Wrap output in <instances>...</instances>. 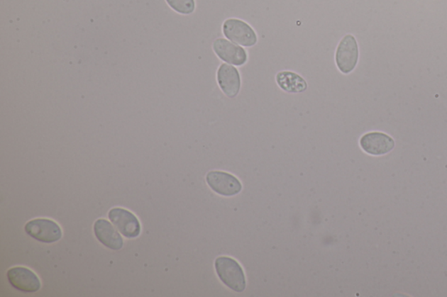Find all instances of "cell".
Wrapping results in <instances>:
<instances>
[{
	"mask_svg": "<svg viewBox=\"0 0 447 297\" xmlns=\"http://www.w3.org/2000/svg\"><path fill=\"white\" fill-rule=\"evenodd\" d=\"M215 269L219 279L232 291L241 293L246 287L243 269L233 258L221 257L216 259Z\"/></svg>",
	"mask_w": 447,
	"mask_h": 297,
	"instance_id": "cell-1",
	"label": "cell"
},
{
	"mask_svg": "<svg viewBox=\"0 0 447 297\" xmlns=\"http://www.w3.org/2000/svg\"><path fill=\"white\" fill-rule=\"evenodd\" d=\"M222 31L227 40L244 47H252L257 44V34L248 23L238 18H228L223 23Z\"/></svg>",
	"mask_w": 447,
	"mask_h": 297,
	"instance_id": "cell-2",
	"label": "cell"
},
{
	"mask_svg": "<svg viewBox=\"0 0 447 297\" xmlns=\"http://www.w3.org/2000/svg\"><path fill=\"white\" fill-rule=\"evenodd\" d=\"M359 50L357 40L351 34H347L340 41L336 52V64L343 74H351L357 67Z\"/></svg>",
	"mask_w": 447,
	"mask_h": 297,
	"instance_id": "cell-3",
	"label": "cell"
},
{
	"mask_svg": "<svg viewBox=\"0 0 447 297\" xmlns=\"http://www.w3.org/2000/svg\"><path fill=\"white\" fill-rule=\"evenodd\" d=\"M25 230L31 237L44 243L58 242L62 236V230L58 224L49 219L30 220L26 223Z\"/></svg>",
	"mask_w": 447,
	"mask_h": 297,
	"instance_id": "cell-4",
	"label": "cell"
},
{
	"mask_svg": "<svg viewBox=\"0 0 447 297\" xmlns=\"http://www.w3.org/2000/svg\"><path fill=\"white\" fill-rule=\"evenodd\" d=\"M206 182L219 196L231 197L241 192L242 184L238 179L222 171H211L206 175Z\"/></svg>",
	"mask_w": 447,
	"mask_h": 297,
	"instance_id": "cell-5",
	"label": "cell"
},
{
	"mask_svg": "<svg viewBox=\"0 0 447 297\" xmlns=\"http://www.w3.org/2000/svg\"><path fill=\"white\" fill-rule=\"evenodd\" d=\"M213 48L216 55L227 64L242 67L248 62V53L240 45L219 38L214 42Z\"/></svg>",
	"mask_w": 447,
	"mask_h": 297,
	"instance_id": "cell-6",
	"label": "cell"
},
{
	"mask_svg": "<svg viewBox=\"0 0 447 297\" xmlns=\"http://www.w3.org/2000/svg\"><path fill=\"white\" fill-rule=\"evenodd\" d=\"M109 218L121 234L127 238H136L141 232L139 220L131 212L122 208H112Z\"/></svg>",
	"mask_w": 447,
	"mask_h": 297,
	"instance_id": "cell-7",
	"label": "cell"
},
{
	"mask_svg": "<svg viewBox=\"0 0 447 297\" xmlns=\"http://www.w3.org/2000/svg\"><path fill=\"white\" fill-rule=\"evenodd\" d=\"M7 279L11 286L24 293L37 292L41 286L39 277L32 270L24 267H15L9 269Z\"/></svg>",
	"mask_w": 447,
	"mask_h": 297,
	"instance_id": "cell-8",
	"label": "cell"
},
{
	"mask_svg": "<svg viewBox=\"0 0 447 297\" xmlns=\"http://www.w3.org/2000/svg\"><path fill=\"white\" fill-rule=\"evenodd\" d=\"M360 146L367 154L380 156L393 150L395 142L392 137L384 133L371 132L366 133L360 139Z\"/></svg>",
	"mask_w": 447,
	"mask_h": 297,
	"instance_id": "cell-9",
	"label": "cell"
},
{
	"mask_svg": "<svg viewBox=\"0 0 447 297\" xmlns=\"http://www.w3.org/2000/svg\"><path fill=\"white\" fill-rule=\"evenodd\" d=\"M219 87L226 96L233 99L240 93L241 78L236 67L229 64H222L217 72Z\"/></svg>",
	"mask_w": 447,
	"mask_h": 297,
	"instance_id": "cell-10",
	"label": "cell"
},
{
	"mask_svg": "<svg viewBox=\"0 0 447 297\" xmlns=\"http://www.w3.org/2000/svg\"><path fill=\"white\" fill-rule=\"evenodd\" d=\"M94 234L96 238L104 246L113 250H119L123 246V240L112 226L111 223L104 219L97 220L94 225Z\"/></svg>",
	"mask_w": 447,
	"mask_h": 297,
	"instance_id": "cell-11",
	"label": "cell"
},
{
	"mask_svg": "<svg viewBox=\"0 0 447 297\" xmlns=\"http://www.w3.org/2000/svg\"><path fill=\"white\" fill-rule=\"evenodd\" d=\"M276 82L280 89L287 93L300 94L305 92L308 89V83L305 79L294 72H280L276 75Z\"/></svg>",
	"mask_w": 447,
	"mask_h": 297,
	"instance_id": "cell-12",
	"label": "cell"
},
{
	"mask_svg": "<svg viewBox=\"0 0 447 297\" xmlns=\"http://www.w3.org/2000/svg\"><path fill=\"white\" fill-rule=\"evenodd\" d=\"M166 2L174 11L180 14H191L196 9L195 0H166Z\"/></svg>",
	"mask_w": 447,
	"mask_h": 297,
	"instance_id": "cell-13",
	"label": "cell"
}]
</instances>
